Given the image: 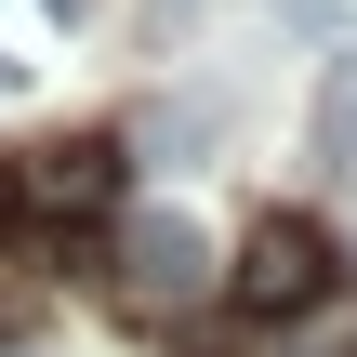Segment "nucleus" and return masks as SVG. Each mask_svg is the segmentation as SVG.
<instances>
[{"label":"nucleus","instance_id":"39448f33","mask_svg":"<svg viewBox=\"0 0 357 357\" xmlns=\"http://www.w3.org/2000/svg\"><path fill=\"white\" fill-rule=\"evenodd\" d=\"M0 93H13V53H0Z\"/></svg>","mask_w":357,"mask_h":357},{"label":"nucleus","instance_id":"20e7f679","mask_svg":"<svg viewBox=\"0 0 357 357\" xmlns=\"http://www.w3.org/2000/svg\"><path fill=\"white\" fill-rule=\"evenodd\" d=\"M318 159L357 172V53H331V79H318Z\"/></svg>","mask_w":357,"mask_h":357},{"label":"nucleus","instance_id":"f03ea898","mask_svg":"<svg viewBox=\"0 0 357 357\" xmlns=\"http://www.w3.org/2000/svg\"><path fill=\"white\" fill-rule=\"evenodd\" d=\"M106 199H119V146H93V132L26 146L13 185H0V212H26V225H79V212H106Z\"/></svg>","mask_w":357,"mask_h":357},{"label":"nucleus","instance_id":"7ed1b4c3","mask_svg":"<svg viewBox=\"0 0 357 357\" xmlns=\"http://www.w3.org/2000/svg\"><path fill=\"white\" fill-rule=\"evenodd\" d=\"M199 291H212V238H199V212H146V225L119 238V305L185 318Z\"/></svg>","mask_w":357,"mask_h":357},{"label":"nucleus","instance_id":"f257e3e1","mask_svg":"<svg viewBox=\"0 0 357 357\" xmlns=\"http://www.w3.org/2000/svg\"><path fill=\"white\" fill-rule=\"evenodd\" d=\"M225 278H238V305H252V318H305V305L331 291V238H318L305 212H265V225L238 238V265H225Z\"/></svg>","mask_w":357,"mask_h":357}]
</instances>
